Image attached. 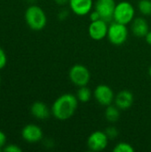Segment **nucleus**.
Here are the masks:
<instances>
[{"label": "nucleus", "instance_id": "obj_13", "mask_svg": "<svg viewBox=\"0 0 151 152\" xmlns=\"http://www.w3.org/2000/svg\"><path fill=\"white\" fill-rule=\"evenodd\" d=\"M131 31L137 37H145L150 31L147 20L143 17H136L131 22Z\"/></svg>", "mask_w": 151, "mask_h": 152}, {"label": "nucleus", "instance_id": "obj_30", "mask_svg": "<svg viewBox=\"0 0 151 152\" xmlns=\"http://www.w3.org/2000/svg\"><path fill=\"white\" fill-rule=\"evenodd\" d=\"M2 151V149H0V151Z\"/></svg>", "mask_w": 151, "mask_h": 152}, {"label": "nucleus", "instance_id": "obj_10", "mask_svg": "<svg viewBox=\"0 0 151 152\" xmlns=\"http://www.w3.org/2000/svg\"><path fill=\"white\" fill-rule=\"evenodd\" d=\"M43 136L44 134L42 128L34 124H28L25 126L21 130L22 139L28 143L38 142L43 139Z\"/></svg>", "mask_w": 151, "mask_h": 152}, {"label": "nucleus", "instance_id": "obj_4", "mask_svg": "<svg viewBox=\"0 0 151 152\" xmlns=\"http://www.w3.org/2000/svg\"><path fill=\"white\" fill-rule=\"evenodd\" d=\"M128 35L129 31L127 25H124L116 21H113L109 25L107 37L112 45L117 46L124 45L127 41Z\"/></svg>", "mask_w": 151, "mask_h": 152}, {"label": "nucleus", "instance_id": "obj_18", "mask_svg": "<svg viewBox=\"0 0 151 152\" xmlns=\"http://www.w3.org/2000/svg\"><path fill=\"white\" fill-rule=\"evenodd\" d=\"M114 152H133L134 148L132 144L126 142H118L113 149Z\"/></svg>", "mask_w": 151, "mask_h": 152}, {"label": "nucleus", "instance_id": "obj_6", "mask_svg": "<svg viewBox=\"0 0 151 152\" xmlns=\"http://www.w3.org/2000/svg\"><path fill=\"white\" fill-rule=\"evenodd\" d=\"M115 93L113 89L108 85H99L93 91V97L98 104L107 107L111 105L115 101Z\"/></svg>", "mask_w": 151, "mask_h": 152}, {"label": "nucleus", "instance_id": "obj_26", "mask_svg": "<svg viewBox=\"0 0 151 152\" xmlns=\"http://www.w3.org/2000/svg\"><path fill=\"white\" fill-rule=\"evenodd\" d=\"M145 40H146V43L151 46V30H150L148 34L145 36Z\"/></svg>", "mask_w": 151, "mask_h": 152}, {"label": "nucleus", "instance_id": "obj_22", "mask_svg": "<svg viewBox=\"0 0 151 152\" xmlns=\"http://www.w3.org/2000/svg\"><path fill=\"white\" fill-rule=\"evenodd\" d=\"M69 11L68 10H66V9H62V10H61L59 12H58V19L60 20H65L68 17H69Z\"/></svg>", "mask_w": 151, "mask_h": 152}, {"label": "nucleus", "instance_id": "obj_16", "mask_svg": "<svg viewBox=\"0 0 151 152\" xmlns=\"http://www.w3.org/2000/svg\"><path fill=\"white\" fill-rule=\"evenodd\" d=\"M76 96H77L79 102L85 103L91 100V98L93 96V93L87 86H80V87H78V89L77 91Z\"/></svg>", "mask_w": 151, "mask_h": 152}, {"label": "nucleus", "instance_id": "obj_2", "mask_svg": "<svg viewBox=\"0 0 151 152\" xmlns=\"http://www.w3.org/2000/svg\"><path fill=\"white\" fill-rule=\"evenodd\" d=\"M25 20L29 28L40 31L46 26L47 17L44 11L38 5L31 4L25 11Z\"/></svg>", "mask_w": 151, "mask_h": 152}, {"label": "nucleus", "instance_id": "obj_12", "mask_svg": "<svg viewBox=\"0 0 151 152\" xmlns=\"http://www.w3.org/2000/svg\"><path fill=\"white\" fill-rule=\"evenodd\" d=\"M134 96L129 90H122L115 96L114 103L122 111L130 109L133 103Z\"/></svg>", "mask_w": 151, "mask_h": 152}, {"label": "nucleus", "instance_id": "obj_29", "mask_svg": "<svg viewBox=\"0 0 151 152\" xmlns=\"http://www.w3.org/2000/svg\"><path fill=\"white\" fill-rule=\"evenodd\" d=\"M0 84H1V76H0Z\"/></svg>", "mask_w": 151, "mask_h": 152}, {"label": "nucleus", "instance_id": "obj_5", "mask_svg": "<svg viewBox=\"0 0 151 152\" xmlns=\"http://www.w3.org/2000/svg\"><path fill=\"white\" fill-rule=\"evenodd\" d=\"M69 77L74 86L80 87L89 84L91 80V73L86 66L83 64H75L69 69Z\"/></svg>", "mask_w": 151, "mask_h": 152}, {"label": "nucleus", "instance_id": "obj_11", "mask_svg": "<svg viewBox=\"0 0 151 152\" xmlns=\"http://www.w3.org/2000/svg\"><path fill=\"white\" fill-rule=\"evenodd\" d=\"M69 9L77 16L89 14L93 8V0H69Z\"/></svg>", "mask_w": 151, "mask_h": 152}, {"label": "nucleus", "instance_id": "obj_24", "mask_svg": "<svg viewBox=\"0 0 151 152\" xmlns=\"http://www.w3.org/2000/svg\"><path fill=\"white\" fill-rule=\"evenodd\" d=\"M6 144V135L5 134L0 130V149H4V147Z\"/></svg>", "mask_w": 151, "mask_h": 152}, {"label": "nucleus", "instance_id": "obj_9", "mask_svg": "<svg viewBox=\"0 0 151 152\" xmlns=\"http://www.w3.org/2000/svg\"><path fill=\"white\" fill-rule=\"evenodd\" d=\"M117 3L115 0H96L94 4V10H96L101 18L106 21L113 20L114 11Z\"/></svg>", "mask_w": 151, "mask_h": 152}, {"label": "nucleus", "instance_id": "obj_25", "mask_svg": "<svg viewBox=\"0 0 151 152\" xmlns=\"http://www.w3.org/2000/svg\"><path fill=\"white\" fill-rule=\"evenodd\" d=\"M69 0H54V2L56 3V4L58 5H61V6H63L67 4H69Z\"/></svg>", "mask_w": 151, "mask_h": 152}, {"label": "nucleus", "instance_id": "obj_19", "mask_svg": "<svg viewBox=\"0 0 151 152\" xmlns=\"http://www.w3.org/2000/svg\"><path fill=\"white\" fill-rule=\"evenodd\" d=\"M109 140H115L118 136V130L115 126H108L104 131Z\"/></svg>", "mask_w": 151, "mask_h": 152}, {"label": "nucleus", "instance_id": "obj_20", "mask_svg": "<svg viewBox=\"0 0 151 152\" xmlns=\"http://www.w3.org/2000/svg\"><path fill=\"white\" fill-rule=\"evenodd\" d=\"M7 64V55L4 50L0 47V70L3 69Z\"/></svg>", "mask_w": 151, "mask_h": 152}, {"label": "nucleus", "instance_id": "obj_23", "mask_svg": "<svg viewBox=\"0 0 151 152\" xmlns=\"http://www.w3.org/2000/svg\"><path fill=\"white\" fill-rule=\"evenodd\" d=\"M89 18H90V20L91 21H95V20H101V16L99 14V12L96 11V10H93L90 13H89Z\"/></svg>", "mask_w": 151, "mask_h": 152}, {"label": "nucleus", "instance_id": "obj_3", "mask_svg": "<svg viewBox=\"0 0 151 152\" xmlns=\"http://www.w3.org/2000/svg\"><path fill=\"white\" fill-rule=\"evenodd\" d=\"M135 18V8L128 1H121L117 3L113 20L124 25L131 24V22Z\"/></svg>", "mask_w": 151, "mask_h": 152}, {"label": "nucleus", "instance_id": "obj_15", "mask_svg": "<svg viewBox=\"0 0 151 152\" xmlns=\"http://www.w3.org/2000/svg\"><path fill=\"white\" fill-rule=\"evenodd\" d=\"M120 110L116 105H109L106 107L104 116L107 121L110 123H115L119 119L120 117Z\"/></svg>", "mask_w": 151, "mask_h": 152}, {"label": "nucleus", "instance_id": "obj_8", "mask_svg": "<svg viewBox=\"0 0 151 152\" xmlns=\"http://www.w3.org/2000/svg\"><path fill=\"white\" fill-rule=\"evenodd\" d=\"M109 25L108 21L101 19L95 21H91L88 27L89 37L94 41H101L107 37Z\"/></svg>", "mask_w": 151, "mask_h": 152}, {"label": "nucleus", "instance_id": "obj_7", "mask_svg": "<svg viewBox=\"0 0 151 152\" xmlns=\"http://www.w3.org/2000/svg\"><path fill=\"white\" fill-rule=\"evenodd\" d=\"M109 141V139L108 138L105 132L97 130L93 132L88 136L86 144L88 149L92 151H102L107 148Z\"/></svg>", "mask_w": 151, "mask_h": 152}, {"label": "nucleus", "instance_id": "obj_1", "mask_svg": "<svg viewBox=\"0 0 151 152\" xmlns=\"http://www.w3.org/2000/svg\"><path fill=\"white\" fill-rule=\"evenodd\" d=\"M78 100L75 94L70 93L60 95L53 103L52 115L58 120L64 121L71 118L78 107Z\"/></svg>", "mask_w": 151, "mask_h": 152}, {"label": "nucleus", "instance_id": "obj_28", "mask_svg": "<svg viewBox=\"0 0 151 152\" xmlns=\"http://www.w3.org/2000/svg\"><path fill=\"white\" fill-rule=\"evenodd\" d=\"M28 2H29V3H34V2H36V0H27Z\"/></svg>", "mask_w": 151, "mask_h": 152}, {"label": "nucleus", "instance_id": "obj_17", "mask_svg": "<svg viewBox=\"0 0 151 152\" xmlns=\"http://www.w3.org/2000/svg\"><path fill=\"white\" fill-rule=\"evenodd\" d=\"M138 10L144 16L151 15V0H140L138 2Z\"/></svg>", "mask_w": 151, "mask_h": 152}, {"label": "nucleus", "instance_id": "obj_14", "mask_svg": "<svg viewBox=\"0 0 151 152\" xmlns=\"http://www.w3.org/2000/svg\"><path fill=\"white\" fill-rule=\"evenodd\" d=\"M30 113L35 118L38 120H44L50 117L52 111L44 102L37 101L31 105Z\"/></svg>", "mask_w": 151, "mask_h": 152}, {"label": "nucleus", "instance_id": "obj_27", "mask_svg": "<svg viewBox=\"0 0 151 152\" xmlns=\"http://www.w3.org/2000/svg\"><path fill=\"white\" fill-rule=\"evenodd\" d=\"M149 75H150V77H151V66L149 68Z\"/></svg>", "mask_w": 151, "mask_h": 152}, {"label": "nucleus", "instance_id": "obj_21", "mask_svg": "<svg viewBox=\"0 0 151 152\" xmlns=\"http://www.w3.org/2000/svg\"><path fill=\"white\" fill-rule=\"evenodd\" d=\"M3 151L5 152H21L22 150L16 144H9L4 147Z\"/></svg>", "mask_w": 151, "mask_h": 152}]
</instances>
